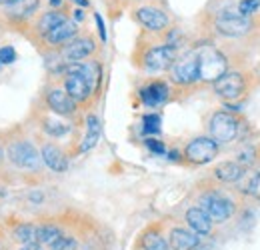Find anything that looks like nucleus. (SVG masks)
Listing matches in <instances>:
<instances>
[{"mask_svg": "<svg viewBox=\"0 0 260 250\" xmlns=\"http://www.w3.org/2000/svg\"><path fill=\"white\" fill-rule=\"evenodd\" d=\"M198 80H204V82H216L224 72L228 70L226 56L212 48V46H206L202 50H198Z\"/></svg>", "mask_w": 260, "mask_h": 250, "instance_id": "f257e3e1", "label": "nucleus"}, {"mask_svg": "<svg viewBox=\"0 0 260 250\" xmlns=\"http://www.w3.org/2000/svg\"><path fill=\"white\" fill-rule=\"evenodd\" d=\"M252 28V20L236 8H224L216 18V30L222 36H242Z\"/></svg>", "mask_w": 260, "mask_h": 250, "instance_id": "f03ea898", "label": "nucleus"}, {"mask_svg": "<svg viewBox=\"0 0 260 250\" xmlns=\"http://www.w3.org/2000/svg\"><path fill=\"white\" fill-rule=\"evenodd\" d=\"M210 134L214 142H232L238 134V118L226 110L214 112L210 118Z\"/></svg>", "mask_w": 260, "mask_h": 250, "instance_id": "7ed1b4c3", "label": "nucleus"}, {"mask_svg": "<svg viewBox=\"0 0 260 250\" xmlns=\"http://www.w3.org/2000/svg\"><path fill=\"white\" fill-rule=\"evenodd\" d=\"M216 154H218V142L206 136H198L190 140L184 148V158L192 164H208L216 158Z\"/></svg>", "mask_w": 260, "mask_h": 250, "instance_id": "20e7f679", "label": "nucleus"}, {"mask_svg": "<svg viewBox=\"0 0 260 250\" xmlns=\"http://www.w3.org/2000/svg\"><path fill=\"white\" fill-rule=\"evenodd\" d=\"M246 90V80L240 72H224L216 82H214V92L218 94L222 100L232 102V100H238Z\"/></svg>", "mask_w": 260, "mask_h": 250, "instance_id": "39448f33", "label": "nucleus"}, {"mask_svg": "<svg viewBox=\"0 0 260 250\" xmlns=\"http://www.w3.org/2000/svg\"><path fill=\"white\" fill-rule=\"evenodd\" d=\"M200 208L208 214V218L212 220V222H224V220L230 218V214L234 210L232 202L228 198H224V196L216 194V192L204 194L200 198Z\"/></svg>", "mask_w": 260, "mask_h": 250, "instance_id": "423d86ee", "label": "nucleus"}, {"mask_svg": "<svg viewBox=\"0 0 260 250\" xmlns=\"http://www.w3.org/2000/svg\"><path fill=\"white\" fill-rule=\"evenodd\" d=\"M8 158L18 166V168H28V170H38L40 166V154L30 142L18 140L8 148Z\"/></svg>", "mask_w": 260, "mask_h": 250, "instance_id": "0eeeda50", "label": "nucleus"}, {"mask_svg": "<svg viewBox=\"0 0 260 250\" xmlns=\"http://www.w3.org/2000/svg\"><path fill=\"white\" fill-rule=\"evenodd\" d=\"M170 76L176 84H192L198 80V56L190 52L182 58H176L170 66Z\"/></svg>", "mask_w": 260, "mask_h": 250, "instance_id": "6e6552de", "label": "nucleus"}, {"mask_svg": "<svg viewBox=\"0 0 260 250\" xmlns=\"http://www.w3.org/2000/svg\"><path fill=\"white\" fill-rule=\"evenodd\" d=\"M176 60V50L174 46L170 44H164V46H154L150 48L146 54H144V66L146 70L150 72H160V70H166L170 68Z\"/></svg>", "mask_w": 260, "mask_h": 250, "instance_id": "1a4fd4ad", "label": "nucleus"}, {"mask_svg": "<svg viewBox=\"0 0 260 250\" xmlns=\"http://www.w3.org/2000/svg\"><path fill=\"white\" fill-rule=\"evenodd\" d=\"M64 90L72 100H86L92 92V86L84 78V74L78 70V66H72L64 80Z\"/></svg>", "mask_w": 260, "mask_h": 250, "instance_id": "9d476101", "label": "nucleus"}, {"mask_svg": "<svg viewBox=\"0 0 260 250\" xmlns=\"http://www.w3.org/2000/svg\"><path fill=\"white\" fill-rule=\"evenodd\" d=\"M136 18L138 22L152 32H160L168 26V16L164 14L160 8H154V6H142L136 10Z\"/></svg>", "mask_w": 260, "mask_h": 250, "instance_id": "9b49d317", "label": "nucleus"}, {"mask_svg": "<svg viewBox=\"0 0 260 250\" xmlns=\"http://www.w3.org/2000/svg\"><path fill=\"white\" fill-rule=\"evenodd\" d=\"M92 52H94V40L92 38H74L62 50L68 63H80V60L88 58Z\"/></svg>", "mask_w": 260, "mask_h": 250, "instance_id": "f8f14e48", "label": "nucleus"}, {"mask_svg": "<svg viewBox=\"0 0 260 250\" xmlns=\"http://www.w3.org/2000/svg\"><path fill=\"white\" fill-rule=\"evenodd\" d=\"M166 98H168V86L160 80L150 82V84L140 88V100H142L144 106H150V108L160 106L166 102Z\"/></svg>", "mask_w": 260, "mask_h": 250, "instance_id": "ddd939ff", "label": "nucleus"}, {"mask_svg": "<svg viewBox=\"0 0 260 250\" xmlns=\"http://www.w3.org/2000/svg\"><path fill=\"white\" fill-rule=\"evenodd\" d=\"M46 102H48L50 110H54L56 114H72L74 108H76L74 100L62 88H52L50 92L46 94Z\"/></svg>", "mask_w": 260, "mask_h": 250, "instance_id": "4468645a", "label": "nucleus"}, {"mask_svg": "<svg viewBox=\"0 0 260 250\" xmlns=\"http://www.w3.org/2000/svg\"><path fill=\"white\" fill-rule=\"evenodd\" d=\"M200 244V236L186 228H174L170 232V248L172 250H194Z\"/></svg>", "mask_w": 260, "mask_h": 250, "instance_id": "2eb2a0df", "label": "nucleus"}, {"mask_svg": "<svg viewBox=\"0 0 260 250\" xmlns=\"http://www.w3.org/2000/svg\"><path fill=\"white\" fill-rule=\"evenodd\" d=\"M76 32H78V26L66 18L62 24H58L54 30H50L48 34H46V40H48V44H52V46H60V44H64L66 46L68 42L74 40Z\"/></svg>", "mask_w": 260, "mask_h": 250, "instance_id": "dca6fc26", "label": "nucleus"}, {"mask_svg": "<svg viewBox=\"0 0 260 250\" xmlns=\"http://www.w3.org/2000/svg\"><path fill=\"white\" fill-rule=\"evenodd\" d=\"M186 222L192 228V232H196L198 236H206L212 230V220L208 218V214L198 206V208H190L186 210Z\"/></svg>", "mask_w": 260, "mask_h": 250, "instance_id": "f3484780", "label": "nucleus"}, {"mask_svg": "<svg viewBox=\"0 0 260 250\" xmlns=\"http://www.w3.org/2000/svg\"><path fill=\"white\" fill-rule=\"evenodd\" d=\"M40 157H42V160H44V164H46L50 170H54V172H64L66 168H68V160H66V157L62 154V150H60L58 146H54V144H46V146H42Z\"/></svg>", "mask_w": 260, "mask_h": 250, "instance_id": "a211bd4d", "label": "nucleus"}, {"mask_svg": "<svg viewBox=\"0 0 260 250\" xmlns=\"http://www.w3.org/2000/svg\"><path fill=\"white\" fill-rule=\"evenodd\" d=\"M214 174L222 182H236V180H240L244 176V168L238 162H222V164L216 166Z\"/></svg>", "mask_w": 260, "mask_h": 250, "instance_id": "6ab92c4d", "label": "nucleus"}, {"mask_svg": "<svg viewBox=\"0 0 260 250\" xmlns=\"http://www.w3.org/2000/svg\"><path fill=\"white\" fill-rule=\"evenodd\" d=\"M100 132H102L100 120H98L96 116H88V120H86V134H84V140L80 144V152H86V150H90V148L96 146L98 138H100Z\"/></svg>", "mask_w": 260, "mask_h": 250, "instance_id": "aec40b11", "label": "nucleus"}, {"mask_svg": "<svg viewBox=\"0 0 260 250\" xmlns=\"http://www.w3.org/2000/svg\"><path fill=\"white\" fill-rule=\"evenodd\" d=\"M66 20V16L62 12H56V10H52V12H46L40 20H38V30L42 32L44 36L48 34L50 30H54L58 24H62Z\"/></svg>", "mask_w": 260, "mask_h": 250, "instance_id": "412c9836", "label": "nucleus"}, {"mask_svg": "<svg viewBox=\"0 0 260 250\" xmlns=\"http://www.w3.org/2000/svg\"><path fill=\"white\" fill-rule=\"evenodd\" d=\"M62 232L56 228V226H50V224H46V226H38L36 228V242L38 244H52L58 236H60Z\"/></svg>", "mask_w": 260, "mask_h": 250, "instance_id": "4be33fe9", "label": "nucleus"}, {"mask_svg": "<svg viewBox=\"0 0 260 250\" xmlns=\"http://www.w3.org/2000/svg\"><path fill=\"white\" fill-rule=\"evenodd\" d=\"M142 248L144 250H168V244L158 232H146L142 236Z\"/></svg>", "mask_w": 260, "mask_h": 250, "instance_id": "5701e85b", "label": "nucleus"}, {"mask_svg": "<svg viewBox=\"0 0 260 250\" xmlns=\"http://www.w3.org/2000/svg\"><path fill=\"white\" fill-rule=\"evenodd\" d=\"M14 238L24 242V244H30V242H36V226H30V224H20L14 228Z\"/></svg>", "mask_w": 260, "mask_h": 250, "instance_id": "b1692460", "label": "nucleus"}, {"mask_svg": "<svg viewBox=\"0 0 260 250\" xmlns=\"http://www.w3.org/2000/svg\"><path fill=\"white\" fill-rule=\"evenodd\" d=\"M44 130H46L50 136L58 138V136H64L66 132H70V126L66 124V122H60V120L48 118V120H44Z\"/></svg>", "mask_w": 260, "mask_h": 250, "instance_id": "393cba45", "label": "nucleus"}, {"mask_svg": "<svg viewBox=\"0 0 260 250\" xmlns=\"http://www.w3.org/2000/svg\"><path fill=\"white\" fill-rule=\"evenodd\" d=\"M142 132L144 134H158L160 132V116L158 114H146L142 118Z\"/></svg>", "mask_w": 260, "mask_h": 250, "instance_id": "a878e982", "label": "nucleus"}, {"mask_svg": "<svg viewBox=\"0 0 260 250\" xmlns=\"http://www.w3.org/2000/svg\"><path fill=\"white\" fill-rule=\"evenodd\" d=\"M76 248V240L70 238V236H64L60 234L52 244H50V250H74Z\"/></svg>", "mask_w": 260, "mask_h": 250, "instance_id": "bb28decb", "label": "nucleus"}, {"mask_svg": "<svg viewBox=\"0 0 260 250\" xmlns=\"http://www.w3.org/2000/svg\"><path fill=\"white\" fill-rule=\"evenodd\" d=\"M258 8H260V0H240V4H238V10H240L244 16L256 12Z\"/></svg>", "mask_w": 260, "mask_h": 250, "instance_id": "cd10ccee", "label": "nucleus"}, {"mask_svg": "<svg viewBox=\"0 0 260 250\" xmlns=\"http://www.w3.org/2000/svg\"><path fill=\"white\" fill-rule=\"evenodd\" d=\"M16 60V50L12 46H2L0 48V64H12Z\"/></svg>", "mask_w": 260, "mask_h": 250, "instance_id": "c85d7f7f", "label": "nucleus"}, {"mask_svg": "<svg viewBox=\"0 0 260 250\" xmlns=\"http://www.w3.org/2000/svg\"><path fill=\"white\" fill-rule=\"evenodd\" d=\"M246 192H248V194H252L254 198H258L260 200V172H256V174L248 180V184H246Z\"/></svg>", "mask_w": 260, "mask_h": 250, "instance_id": "c756f323", "label": "nucleus"}, {"mask_svg": "<svg viewBox=\"0 0 260 250\" xmlns=\"http://www.w3.org/2000/svg\"><path fill=\"white\" fill-rule=\"evenodd\" d=\"M146 146L150 148L152 154H164L166 152V146H164L160 140H154V138H148L146 140Z\"/></svg>", "mask_w": 260, "mask_h": 250, "instance_id": "7c9ffc66", "label": "nucleus"}, {"mask_svg": "<svg viewBox=\"0 0 260 250\" xmlns=\"http://www.w3.org/2000/svg\"><path fill=\"white\" fill-rule=\"evenodd\" d=\"M94 18H96V24H98V32H100V38H102V42L106 40V28H104V20H102V16L100 14H94Z\"/></svg>", "mask_w": 260, "mask_h": 250, "instance_id": "2f4dec72", "label": "nucleus"}, {"mask_svg": "<svg viewBox=\"0 0 260 250\" xmlns=\"http://www.w3.org/2000/svg\"><path fill=\"white\" fill-rule=\"evenodd\" d=\"M20 250H42V244H38V242H30V244H24Z\"/></svg>", "mask_w": 260, "mask_h": 250, "instance_id": "473e14b6", "label": "nucleus"}, {"mask_svg": "<svg viewBox=\"0 0 260 250\" xmlns=\"http://www.w3.org/2000/svg\"><path fill=\"white\" fill-rule=\"evenodd\" d=\"M72 2H76L78 6H84V8L88 6V0H72Z\"/></svg>", "mask_w": 260, "mask_h": 250, "instance_id": "72a5a7b5", "label": "nucleus"}, {"mask_svg": "<svg viewBox=\"0 0 260 250\" xmlns=\"http://www.w3.org/2000/svg\"><path fill=\"white\" fill-rule=\"evenodd\" d=\"M74 18H76V20H82V12H80V10H74Z\"/></svg>", "mask_w": 260, "mask_h": 250, "instance_id": "f704fd0d", "label": "nucleus"}, {"mask_svg": "<svg viewBox=\"0 0 260 250\" xmlns=\"http://www.w3.org/2000/svg\"><path fill=\"white\" fill-rule=\"evenodd\" d=\"M50 4H52V6H56V8H60V4H62V0H50Z\"/></svg>", "mask_w": 260, "mask_h": 250, "instance_id": "c9c22d12", "label": "nucleus"}, {"mask_svg": "<svg viewBox=\"0 0 260 250\" xmlns=\"http://www.w3.org/2000/svg\"><path fill=\"white\" fill-rule=\"evenodd\" d=\"M16 2H20V0H0V4H16Z\"/></svg>", "mask_w": 260, "mask_h": 250, "instance_id": "e433bc0d", "label": "nucleus"}]
</instances>
